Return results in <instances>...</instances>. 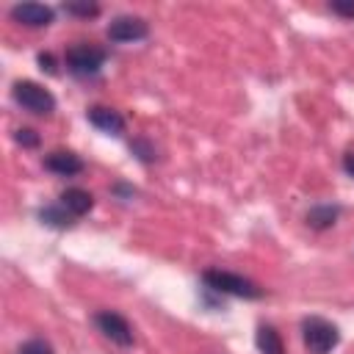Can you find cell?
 <instances>
[{
    "instance_id": "obj_1",
    "label": "cell",
    "mask_w": 354,
    "mask_h": 354,
    "mask_svg": "<svg viewBox=\"0 0 354 354\" xmlns=\"http://www.w3.org/2000/svg\"><path fill=\"white\" fill-rule=\"evenodd\" d=\"M202 282L207 290H216L221 296H238V299H263V288L241 274H230L221 268H207L202 274Z\"/></svg>"
},
{
    "instance_id": "obj_2",
    "label": "cell",
    "mask_w": 354,
    "mask_h": 354,
    "mask_svg": "<svg viewBox=\"0 0 354 354\" xmlns=\"http://www.w3.org/2000/svg\"><path fill=\"white\" fill-rule=\"evenodd\" d=\"M301 340L310 354H329L340 343V332L332 321L321 315H310L301 321Z\"/></svg>"
},
{
    "instance_id": "obj_3",
    "label": "cell",
    "mask_w": 354,
    "mask_h": 354,
    "mask_svg": "<svg viewBox=\"0 0 354 354\" xmlns=\"http://www.w3.org/2000/svg\"><path fill=\"white\" fill-rule=\"evenodd\" d=\"M11 97L17 105H22L25 111H30L36 116H50L55 111V97L33 80H17L11 86Z\"/></svg>"
},
{
    "instance_id": "obj_4",
    "label": "cell",
    "mask_w": 354,
    "mask_h": 354,
    "mask_svg": "<svg viewBox=\"0 0 354 354\" xmlns=\"http://www.w3.org/2000/svg\"><path fill=\"white\" fill-rule=\"evenodd\" d=\"M66 69L75 77H94L100 75V69L105 66L108 53L102 47H91V44H75L66 50Z\"/></svg>"
},
{
    "instance_id": "obj_5",
    "label": "cell",
    "mask_w": 354,
    "mask_h": 354,
    "mask_svg": "<svg viewBox=\"0 0 354 354\" xmlns=\"http://www.w3.org/2000/svg\"><path fill=\"white\" fill-rule=\"evenodd\" d=\"M108 39L116 44H127V41H141L149 36V22L144 17H133V14H122L113 17L108 25Z\"/></svg>"
},
{
    "instance_id": "obj_6",
    "label": "cell",
    "mask_w": 354,
    "mask_h": 354,
    "mask_svg": "<svg viewBox=\"0 0 354 354\" xmlns=\"http://www.w3.org/2000/svg\"><path fill=\"white\" fill-rule=\"evenodd\" d=\"M94 324H97V329H100L111 343H116V346H122V348L133 346V326L127 324L124 315H119V313H113V310H100V313L94 315Z\"/></svg>"
},
{
    "instance_id": "obj_7",
    "label": "cell",
    "mask_w": 354,
    "mask_h": 354,
    "mask_svg": "<svg viewBox=\"0 0 354 354\" xmlns=\"http://www.w3.org/2000/svg\"><path fill=\"white\" fill-rule=\"evenodd\" d=\"M8 17L25 28H47L55 19V11L44 3H17V6H11Z\"/></svg>"
},
{
    "instance_id": "obj_8",
    "label": "cell",
    "mask_w": 354,
    "mask_h": 354,
    "mask_svg": "<svg viewBox=\"0 0 354 354\" xmlns=\"http://www.w3.org/2000/svg\"><path fill=\"white\" fill-rule=\"evenodd\" d=\"M44 169L58 174V177H75L86 169V163L80 155H75L69 149H53L50 155H44Z\"/></svg>"
},
{
    "instance_id": "obj_9",
    "label": "cell",
    "mask_w": 354,
    "mask_h": 354,
    "mask_svg": "<svg viewBox=\"0 0 354 354\" xmlns=\"http://www.w3.org/2000/svg\"><path fill=\"white\" fill-rule=\"evenodd\" d=\"M86 119H88L97 130H102V133H108V136H122V133H124V116H122L119 111H113V108L91 105V108L86 111Z\"/></svg>"
},
{
    "instance_id": "obj_10",
    "label": "cell",
    "mask_w": 354,
    "mask_h": 354,
    "mask_svg": "<svg viewBox=\"0 0 354 354\" xmlns=\"http://www.w3.org/2000/svg\"><path fill=\"white\" fill-rule=\"evenodd\" d=\"M61 205H64L75 218H80V216H86V213L94 207V196H91L86 188H66V191L61 194Z\"/></svg>"
},
{
    "instance_id": "obj_11",
    "label": "cell",
    "mask_w": 354,
    "mask_h": 354,
    "mask_svg": "<svg viewBox=\"0 0 354 354\" xmlns=\"http://www.w3.org/2000/svg\"><path fill=\"white\" fill-rule=\"evenodd\" d=\"M254 343H257V351H260V354H285L282 335H279L271 324H260V326H257Z\"/></svg>"
},
{
    "instance_id": "obj_12",
    "label": "cell",
    "mask_w": 354,
    "mask_h": 354,
    "mask_svg": "<svg viewBox=\"0 0 354 354\" xmlns=\"http://www.w3.org/2000/svg\"><path fill=\"white\" fill-rule=\"evenodd\" d=\"M39 221L47 224V227H55V230H69L75 227V216L58 202V205H47L39 210Z\"/></svg>"
},
{
    "instance_id": "obj_13",
    "label": "cell",
    "mask_w": 354,
    "mask_h": 354,
    "mask_svg": "<svg viewBox=\"0 0 354 354\" xmlns=\"http://www.w3.org/2000/svg\"><path fill=\"white\" fill-rule=\"evenodd\" d=\"M340 216V207L337 205H315L307 210V227L313 230H329Z\"/></svg>"
},
{
    "instance_id": "obj_14",
    "label": "cell",
    "mask_w": 354,
    "mask_h": 354,
    "mask_svg": "<svg viewBox=\"0 0 354 354\" xmlns=\"http://www.w3.org/2000/svg\"><path fill=\"white\" fill-rule=\"evenodd\" d=\"M130 152H133L141 163H152V160H155V147H152L147 138H133V141H130Z\"/></svg>"
},
{
    "instance_id": "obj_15",
    "label": "cell",
    "mask_w": 354,
    "mask_h": 354,
    "mask_svg": "<svg viewBox=\"0 0 354 354\" xmlns=\"http://www.w3.org/2000/svg\"><path fill=\"white\" fill-rule=\"evenodd\" d=\"M64 11L66 14H72V17H97L100 14V6L97 3H88V0H83V3H64Z\"/></svg>"
},
{
    "instance_id": "obj_16",
    "label": "cell",
    "mask_w": 354,
    "mask_h": 354,
    "mask_svg": "<svg viewBox=\"0 0 354 354\" xmlns=\"http://www.w3.org/2000/svg\"><path fill=\"white\" fill-rule=\"evenodd\" d=\"M19 354H55V351H53V346L47 340L33 337V340H28V343L19 346Z\"/></svg>"
},
{
    "instance_id": "obj_17",
    "label": "cell",
    "mask_w": 354,
    "mask_h": 354,
    "mask_svg": "<svg viewBox=\"0 0 354 354\" xmlns=\"http://www.w3.org/2000/svg\"><path fill=\"white\" fill-rule=\"evenodd\" d=\"M14 141H17L19 147H25V149H36V147H39V136H36V130H30V127H19V130L14 133Z\"/></svg>"
},
{
    "instance_id": "obj_18",
    "label": "cell",
    "mask_w": 354,
    "mask_h": 354,
    "mask_svg": "<svg viewBox=\"0 0 354 354\" xmlns=\"http://www.w3.org/2000/svg\"><path fill=\"white\" fill-rule=\"evenodd\" d=\"M329 8H332V14H337L343 19H354V0H332Z\"/></svg>"
},
{
    "instance_id": "obj_19",
    "label": "cell",
    "mask_w": 354,
    "mask_h": 354,
    "mask_svg": "<svg viewBox=\"0 0 354 354\" xmlns=\"http://www.w3.org/2000/svg\"><path fill=\"white\" fill-rule=\"evenodd\" d=\"M36 61H39V66H41L47 75H55V72H58V69H55V58H53L50 53H39V58H36Z\"/></svg>"
},
{
    "instance_id": "obj_20",
    "label": "cell",
    "mask_w": 354,
    "mask_h": 354,
    "mask_svg": "<svg viewBox=\"0 0 354 354\" xmlns=\"http://www.w3.org/2000/svg\"><path fill=\"white\" fill-rule=\"evenodd\" d=\"M113 194H119V196H127V199H130V196L136 194V188H133V185H124V183H116V185H113Z\"/></svg>"
},
{
    "instance_id": "obj_21",
    "label": "cell",
    "mask_w": 354,
    "mask_h": 354,
    "mask_svg": "<svg viewBox=\"0 0 354 354\" xmlns=\"http://www.w3.org/2000/svg\"><path fill=\"white\" fill-rule=\"evenodd\" d=\"M343 171H346L348 177H354V152L343 155Z\"/></svg>"
}]
</instances>
